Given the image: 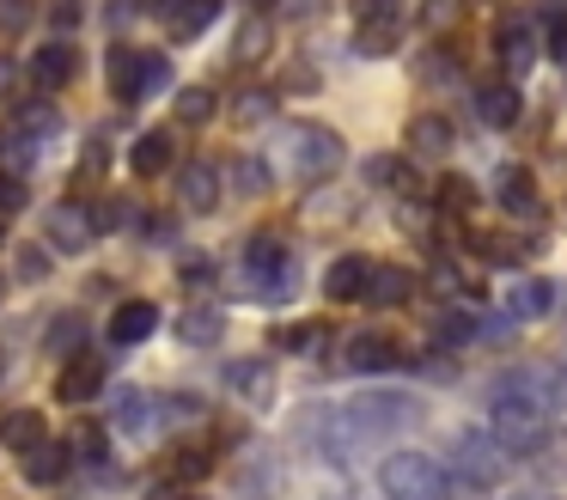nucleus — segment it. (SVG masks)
<instances>
[{"mask_svg": "<svg viewBox=\"0 0 567 500\" xmlns=\"http://www.w3.org/2000/svg\"><path fill=\"white\" fill-rule=\"evenodd\" d=\"M494 55H501L506 80L530 73V61H537V19H530V12H513V19L494 24Z\"/></svg>", "mask_w": 567, "mask_h": 500, "instance_id": "obj_9", "label": "nucleus"}, {"mask_svg": "<svg viewBox=\"0 0 567 500\" xmlns=\"http://www.w3.org/2000/svg\"><path fill=\"white\" fill-rule=\"evenodd\" d=\"M506 305H513V317H525V324H530V317H543V312L555 305V280H537V275H530V280H513Z\"/></svg>", "mask_w": 567, "mask_h": 500, "instance_id": "obj_24", "label": "nucleus"}, {"mask_svg": "<svg viewBox=\"0 0 567 500\" xmlns=\"http://www.w3.org/2000/svg\"><path fill=\"white\" fill-rule=\"evenodd\" d=\"M287 159H293V171H299L306 183H323V177H336V171H342L348 146H342V134H336V129L306 122V129L287 134Z\"/></svg>", "mask_w": 567, "mask_h": 500, "instance_id": "obj_6", "label": "nucleus"}, {"mask_svg": "<svg viewBox=\"0 0 567 500\" xmlns=\"http://www.w3.org/2000/svg\"><path fill=\"white\" fill-rule=\"evenodd\" d=\"M367 280H372V256H336L330 275H323V293L336 305H348V299H367Z\"/></svg>", "mask_w": 567, "mask_h": 500, "instance_id": "obj_17", "label": "nucleus"}, {"mask_svg": "<svg viewBox=\"0 0 567 500\" xmlns=\"http://www.w3.org/2000/svg\"><path fill=\"white\" fill-rule=\"evenodd\" d=\"M31 0H0V37H19V31H31Z\"/></svg>", "mask_w": 567, "mask_h": 500, "instance_id": "obj_37", "label": "nucleus"}, {"mask_svg": "<svg viewBox=\"0 0 567 500\" xmlns=\"http://www.w3.org/2000/svg\"><path fill=\"white\" fill-rule=\"evenodd\" d=\"M457 12H464V0H427V7H421V19H427L433 31H445V24L457 19Z\"/></svg>", "mask_w": 567, "mask_h": 500, "instance_id": "obj_45", "label": "nucleus"}, {"mask_svg": "<svg viewBox=\"0 0 567 500\" xmlns=\"http://www.w3.org/2000/svg\"><path fill=\"white\" fill-rule=\"evenodd\" d=\"M80 341H86V317H74V312H68V317H55V324L43 329V348H50V354H62V360H74V354H80Z\"/></svg>", "mask_w": 567, "mask_h": 500, "instance_id": "obj_28", "label": "nucleus"}, {"mask_svg": "<svg viewBox=\"0 0 567 500\" xmlns=\"http://www.w3.org/2000/svg\"><path fill=\"white\" fill-rule=\"evenodd\" d=\"M0 238H7V220H0Z\"/></svg>", "mask_w": 567, "mask_h": 500, "instance_id": "obj_51", "label": "nucleus"}, {"mask_svg": "<svg viewBox=\"0 0 567 500\" xmlns=\"http://www.w3.org/2000/svg\"><path fill=\"white\" fill-rule=\"evenodd\" d=\"M379 488L384 500H452V476L427 451H391L379 463Z\"/></svg>", "mask_w": 567, "mask_h": 500, "instance_id": "obj_3", "label": "nucleus"}, {"mask_svg": "<svg viewBox=\"0 0 567 500\" xmlns=\"http://www.w3.org/2000/svg\"><path fill=\"white\" fill-rule=\"evenodd\" d=\"M494 195H501L506 214H537V177H530L525 165H501V177H494Z\"/></svg>", "mask_w": 567, "mask_h": 500, "instance_id": "obj_20", "label": "nucleus"}, {"mask_svg": "<svg viewBox=\"0 0 567 500\" xmlns=\"http://www.w3.org/2000/svg\"><path fill=\"white\" fill-rule=\"evenodd\" d=\"M177 207H184V214H214V207H220V165L196 159V165L177 171Z\"/></svg>", "mask_w": 567, "mask_h": 500, "instance_id": "obj_11", "label": "nucleus"}, {"mask_svg": "<svg viewBox=\"0 0 567 500\" xmlns=\"http://www.w3.org/2000/svg\"><path fill=\"white\" fill-rule=\"evenodd\" d=\"M208 470H214V451H208V446H184V451L172 458V476H177V482H202Z\"/></svg>", "mask_w": 567, "mask_h": 500, "instance_id": "obj_34", "label": "nucleus"}, {"mask_svg": "<svg viewBox=\"0 0 567 500\" xmlns=\"http://www.w3.org/2000/svg\"><path fill=\"white\" fill-rule=\"evenodd\" d=\"M415 293V275L396 263H372V280H367V305H403Z\"/></svg>", "mask_w": 567, "mask_h": 500, "instance_id": "obj_22", "label": "nucleus"}, {"mask_svg": "<svg viewBox=\"0 0 567 500\" xmlns=\"http://www.w3.org/2000/svg\"><path fill=\"white\" fill-rule=\"evenodd\" d=\"M226 385H233L250 409H269L275 402V366L269 360H233L226 366Z\"/></svg>", "mask_w": 567, "mask_h": 500, "instance_id": "obj_15", "label": "nucleus"}, {"mask_svg": "<svg viewBox=\"0 0 567 500\" xmlns=\"http://www.w3.org/2000/svg\"><path fill=\"white\" fill-rule=\"evenodd\" d=\"M433 329H440V341H445V348H457V341H470V336H476V317H470V312H457V305H452V312H445Z\"/></svg>", "mask_w": 567, "mask_h": 500, "instance_id": "obj_35", "label": "nucleus"}, {"mask_svg": "<svg viewBox=\"0 0 567 500\" xmlns=\"http://www.w3.org/2000/svg\"><path fill=\"white\" fill-rule=\"evenodd\" d=\"M153 421H159V409H153L147 390H116V427H123L128 439H147Z\"/></svg>", "mask_w": 567, "mask_h": 500, "instance_id": "obj_23", "label": "nucleus"}, {"mask_svg": "<svg viewBox=\"0 0 567 500\" xmlns=\"http://www.w3.org/2000/svg\"><path fill=\"white\" fill-rule=\"evenodd\" d=\"M104 385V360L99 354H74V360L62 366V378H55V397L62 402H92Z\"/></svg>", "mask_w": 567, "mask_h": 500, "instance_id": "obj_14", "label": "nucleus"}, {"mask_svg": "<svg viewBox=\"0 0 567 500\" xmlns=\"http://www.w3.org/2000/svg\"><path fill=\"white\" fill-rule=\"evenodd\" d=\"M43 19H50L55 31H74V24L86 19V0H50V7H43Z\"/></svg>", "mask_w": 567, "mask_h": 500, "instance_id": "obj_41", "label": "nucleus"}, {"mask_svg": "<svg viewBox=\"0 0 567 500\" xmlns=\"http://www.w3.org/2000/svg\"><path fill=\"white\" fill-rule=\"evenodd\" d=\"M0 293H7V275H0Z\"/></svg>", "mask_w": 567, "mask_h": 500, "instance_id": "obj_52", "label": "nucleus"}, {"mask_svg": "<svg viewBox=\"0 0 567 500\" xmlns=\"http://www.w3.org/2000/svg\"><path fill=\"white\" fill-rule=\"evenodd\" d=\"M269 116H275V92H257V85L238 92V122H269Z\"/></svg>", "mask_w": 567, "mask_h": 500, "instance_id": "obj_38", "label": "nucleus"}, {"mask_svg": "<svg viewBox=\"0 0 567 500\" xmlns=\"http://www.w3.org/2000/svg\"><path fill=\"white\" fill-rule=\"evenodd\" d=\"M55 129H62V116H55L50 104H31V110H19V129H13V134H25V141H38V146H43Z\"/></svg>", "mask_w": 567, "mask_h": 500, "instance_id": "obj_33", "label": "nucleus"}, {"mask_svg": "<svg viewBox=\"0 0 567 500\" xmlns=\"http://www.w3.org/2000/svg\"><path fill=\"white\" fill-rule=\"evenodd\" d=\"M518 110H525V104H518V85L513 80H494V85H482V92H476V116L488 122V129H513Z\"/></svg>", "mask_w": 567, "mask_h": 500, "instance_id": "obj_19", "label": "nucleus"}, {"mask_svg": "<svg viewBox=\"0 0 567 500\" xmlns=\"http://www.w3.org/2000/svg\"><path fill=\"white\" fill-rule=\"evenodd\" d=\"M245 287L262 293V299H293L299 268H293V256H287V244L275 238V232H262V238L245 244Z\"/></svg>", "mask_w": 567, "mask_h": 500, "instance_id": "obj_5", "label": "nucleus"}, {"mask_svg": "<svg viewBox=\"0 0 567 500\" xmlns=\"http://www.w3.org/2000/svg\"><path fill=\"white\" fill-rule=\"evenodd\" d=\"M452 463H457V476H464L470 488H494V482L506 476V451H501V439L482 433V427H457V439H452Z\"/></svg>", "mask_w": 567, "mask_h": 500, "instance_id": "obj_7", "label": "nucleus"}, {"mask_svg": "<svg viewBox=\"0 0 567 500\" xmlns=\"http://www.w3.org/2000/svg\"><path fill=\"white\" fill-rule=\"evenodd\" d=\"M409 146H415L421 159L452 153V122H445V116H415V122H409Z\"/></svg>", "mask_w": 567, "mask_h": 500, "instance_id": "obj_26", "label": "nucleus"}, {"mask_svg": "<svg viewBox=\"0 0 567 500\" xmlns=\"http://www.w3.org/2000/svg\"><path fill=\"white\" fill-rule=\"evenodd\" d=\"M415 415H421V402L409 397V390H367V397H354V402H336V409L311 415L306 439L318 446V458L348 463L360 446H372V439L403 433Z\"/></svg>", "mask_w": 567, "mask_h": 500, "instance_id": "obj_2", "label": "nucleus"}, {"mask_svg": "<svg viewBox=\"0 0 567 500\" xmlns=\"http://www.w3.org/2000/svg\"><path fill=\"white\" fill-rule=\"evenodd\" d=\"M177 122H184V129L214 122V92L208 85H184V92H177Z\"/></svg>", "mask_w": 567, "mask_h": 500, "instance_id": "obj_32", "label": "nucleus"}, {"mask_svg": "<svg viewBox=\"0 0 567 500\" xmlns=\"http://www.w3.org/2000/svg\"><path fill=\"white\" fill-rule=\"evenodd\" d=\"M153 329H159V305L153 299H128L111 312V341L116 348H135V341H147Z\"/></svg>", "mask_w": 567, "mask_h": 500, "instance_id": "obj_13", "label": "nucleus"}, {"mask_svg": "<svg viewBox=\"0 0 567 500\" xmlns=\"http://www.w3.org/2000/svg\"><path fill=\"white\" fill-rule=\"evenodd\" d=\"M165 85H172V61L159 49H111V92L123 104H147Z\"/></svg>", "mask_w": 567, "mask_h": 500, "instance_id": "obj_4", "label": "nucleus"}, {"mask_svg": "<svg viewBox=\"0 0 567 500\" xmlns=\"http://www.w3.org/2000/svg\"><path fill=\"white\" fill-rule=\"evenodd\" d=\"M233 183L245 195H262L269 190V171H262V159H233Z\"/></svg>", "mask_w": 567, "mask_h": 500, "instance_id": "obj_36", "label": "nucleus"}, {"mask_svg": "<svg viewBox=\"0 0 567 500\" xmlns=\"http://www.w3.org/2000/svg\"><path fill=\"white\" fill-rule=\"evenodd\" d=\"M68 451H80L86 463H99V458H104V427L80 421V427H74V439H68Z\"/></svg>", "mask_w": 567, "mask_h": 500, "instance_id": "obj_40", "label": "nucleus"}, {"mask_svg": "<svg viewBox=\"0 0 567 500\" xmlns=\"http://www.w3.org/2000/svg\"><path fill=\"white\" fill-rule=\"evenodd\" d=\"M214 12H220V0H177V12L165 24H172L177 43H189V37H202L214 24Z\"/></svg>", "mask_w": 567, "mask_h": 500, "instance_id": "obj_27", "label": "nucleus"}, {"mask_svg": "<svg viewBox=\"0 0 567 500\" xmlns=\"http://www.w3.org/2000/svg\"><path fill=\"white\" fill-rule=\"evenodd\" d=\"M74 73H80V55H74L68 43H43L38 55H31V80H38L43 92H62Z\"/></svg>", "mask_w": 567, "mask_h": 500, "instance_id": "obj_18", "label": "nucleus"}, {"mask_svg": "<svg viewBox=\"0 0 567 500\" xmlns=\"http://www.w3.org/2000/svg\"><path fill=\"white\" fill-rule=\"evenodd\" d=\"M208 275H214V268H208V256H189V263H184V280H189V287H202Z\"/></svg>", "mask_w": 567, "mask_h": 500, "instance_id": "obj_47", "label": "nucleus"}, {"mask_svg": "<svg viewBox=\"0 0 567 500\" xmlns=\"http://www.w3.org/2000/svg\"><path fill=\"white\" fill-rule=\"evenodd\" d=\"M269 12H250V19H245V31H238V43H233V55L238 61H245V68H250V61H262V55H269Z\"/></svg>", "mask_w": 567, "mask_h": 500, "instance_id": "obj_29", "label": "nucleus"}, {"mask_svg": "<svg viewBox=\"0 0 567 500\" xmlns=\"http://www.w3.org/2000/svg\"><path fill=\"white\" fill-rule=\"evenodd\" d=\"M367 183H372V190H409V183H415V171H409L396 153H372L367 159Z\"/></svg>", "mask_w": 567, "mask_h": 500, "instance_id": "obj_30", "label": "nucleus"}, {"mask_svg": "<svg viewBox=\"0 0 567 500\" xmlns=\"http://www.w3.org/2000/svg\"><path fill=\"white\" fill-rule=\"evenodd\" d=\"M43 439H50L43 409H7V415H0V446H7V451H19V458H25V451L43 446Z\"/></svg>", "mask_w": 567, "mask_h": 500, "instance_id": "obj_16", "label": "nucleus"}, {"mask_svg": "<svg viewBox=\"0 0 567 500\" xmlns=\"http://www.w3.org/2000/svg\"><path fill=\"white\" fill-rule=\"evenodd\" d=\"M104 165H111V153H104V141H86V159H80V183L104 177Z\"/></svg>", "mask_w": 567, "mask_h": 500, "instance_id": "obj_46", "label": "nucleus"}, {"mask_svg": "<svg viewBox=\"0 0 567 500\" xmlns=\"http://www.w3.org/2000/svg\"><path fill=\"white\" fill-rule=\"evenodd\" d=\"M354 49L360 55H391L403 43V0H360L354 7Z\"/></svg>", "mask_w": 567, "mask_h": 500, "instance_id": "obj_8", "label": "nucleus"}, {"mask_svg": "<svg viewBox=\"0 0 567 500\" xmlns=\"http://www.w3.org/2000/svg\"><path fill=\"white\" fill-rule=\"evenodd\" d=\"M147 500H189V494H184V482H165V488H153Z\"/></svg>", "mask_w": 567, "mask_h": 500, "instance_id": "obj_49", "label": "nucleus"}, {"mask_svg": "<svg viewBox=\"0 0 567 500\" xmlns=\"http://www.w3.org/2000/svg\"><path fill=\"white\" fill-rule=\"evenodd\" d=\"M50 275V256H43V244H25L19 251V280H43Z\"/></svg>", "mask_w": 567, "mask_h": 500, "instance_id": "obj_43", "label": "nucleus"}, {"mask_svg": "<svg viewBox=\"0 0 567 500\" xmlns=\"http://www.w3.org/2000/svg\"><path fill=\"white\" fill-rule=\"evenodd\" d=\"M555 397H561V373H549V366H513V373L494 378L488 415H494V439H501L506 458H530V451L549 446Z\"/></svg>", "mask_w": 567, "mask_h": 500, "instance_id": "obj_1", "label": "nucleus"}, {"mask_svg": "<svg viewBox=\"0 0 567 500\" xmlns=\"http://www.w3.org/2000/svg\"><path fill=\"white\" fill-rule=\"evenodd\" d=\"M421 80H427V85H445V80H452V49H433V55L421 61Z\"/></svg>", "mask_w": 567, "mask_h": 500, "instance_id": "obj_44", "label": "nucleus"}, {"mask_svg": "<svg viewBox=\"0 0 567 500\" xmlns=\"http://www.w3.org/2000/svg\"><path fill=\"white\" fill-rule=\"evenodd\" d=\"M68 439H43L38 451H25V482H38V488H50V482H62L68 476Z\"/></svg>", "mask_w": 567, "mask_h": 500, "instance_id": "obj_21", "label": "nucleus"}, {"mask_svg": "<svg viewBox=\"0 0 567 500\" xmlns=\"http://www.w3.org/2000/svg\"><path fill=\"white\" fill-rule=\"evenodd\" d=\"M43 238H50V251H86L92 238H99V220H92V207L80 202H55L50 214H43Z\"/></svg>", "mask_w": 567, "mask_h": 500, "instance_id": "obj_10", "label": "nucleus"}, {"mask_svg": "<svg viewBox=\"0 0 567 500\" xmlns=\"http://www.w3.org/2000/svg\"><path fill=\"white\" fill-rule=\"evenodd\" d=\"M245 7H250V12H269V7H275V0H245Z\"/></svg>", "mask_w": 567, "mask_h": 500, "instance_id": "obj_50", "label": "nucleus"}, {"mask_svg": "<svg viewBox=\"0 0 567 500\" xmlns=\"http://www.w3.org/2000/svg\"><path fill=\"white\" fill-rule=\"evenodd\" d=\"M220 329H226V317H220V312H208V305H196V312H184L177 336H184L189 348H208V341H220Z\"/></svg>", "mask_w": 567, "mask_h": 500, "instance_id": "obj_31", "label": "nucleus"}, {"mask_svg": "<svg viewBox=\"0 0 567 500\" xmlns=\"http://www.w3.org/2000/svg\"><path fill=\"white\" fill-rule=\"evenodd\" d=\"M13 207H25V177H13V171H0V220L13 214Z\"/></svg>", "mask_w": 567, "mask_h": 500, "instance_id": "obj_42", "label": "nucleus"}, {"mask_svg": "<svg viewBox=\"0 0 567 500\" xmlns=\"http://www.w3.org/2000/svg\"><path fill=\"white\" fill-rule=\"evenodd\" d=\"M13 80H19V68H13V61H7V55H0V98L13 92Z\"/></svg>", "mask_w": 567, "mask_h": 500, "instance_id": "obj_48", "label": "nucleus"}, {"mask_svg": "<svg viewBox=\"0 0 567 500\" xmlns=\"http://www.w3.org/2000/svg\"><path fill=\"white\" fill-rule=\"evenodd\" d=\"M396 360H403V348H396L391 336H379V329H360L342 348V366H354V373H391Z\"/></svg>", "mask_w": 567, "mask_h": 500, "instance_id": "obj_12", "label": "nucleus"}, {"mask_svg": "<svg viewBox=\"0 0 567 500\" xmlns=\"http://www.w3.org/2000/svg\"><path fill=\"white\" fill-rule=\"evenodd\" d=\"M470 202H476L470 177H445V183H440V207H445V214H470Z\"/></svg>", "mask_w": 567, "mask_h": 500, "instance_id": "obj_39", "label": "nucleus"}, {"mask_svg": "<svg viewBox=\"0 0 567 500\" xmlns=\"http://www.w3.org/2000/svg\"><path fill=\"white\" fill-rule=\"evenodd\" d=\"M128 165H135L141 177H159V171L172 165V134H165V129H147V134L135 141V153H128Z\"/></svg>", "mask_w": 567, "mask_h": 500, "instance_id": "obj_25", "label": "nucleus"}]
</instances>
